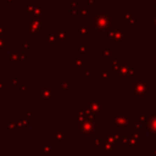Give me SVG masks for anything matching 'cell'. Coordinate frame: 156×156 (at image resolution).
<instances>
[{"instance_id":"6da1fadb","label":"cell","mask_w":156,"mask_h":156,"mask_svg":"<svg viewBox=\"0 0 156 156\" xmlns=\"http://www.w3.org/2000/svg\"><path fill=\"white\" fill-rule=\"evenodd\" d=\"M57 85L52 84H37L35 85V101L43 107H50L54 101H57Z\"/></svg>"},{"instance_id":"7a4b0ae2","label":"cell","mask_w":156,"mask_h":156,"mask_svg":"<svg viewBox=\"0 0 156 156\" xmlns=\"http://www.w3.org/2000/svg\"><path fill=\"white\" fill-rule=\"evenodd\" d=\"M129 94L134 96L135 101H145L147 96L152 95L151 79H136L129 84Z\"/></svg>"},{"instance_id":"3957f363","label":"cell","mask_w":156,"mask_h":156,"mask_svg":"<svg viewBox=\"0 0 156 156\" xmlns=\"http://www.w3.org/2000/svg\"><path fill=\"white\" fill-rule=\"evenodd\" d=\"M84 102H85V108L94 118H100L102 113L107 112L108 110V104L105 100H102L101 96L98 95H93V96L87 95Z\"/></svg>"},{"instance_id":"277c9868","label":"cell","mask_w":156,"mask_h":156,"mask_svg":"<svg viewBox=\"0 0 156 156\" xmlns=\"http://www.w3.org/2000/svg\"><path fill=\"white\" fill-rule=\"evenodd\" d=\"M96 130V122L95 118H90L87 121H82L78 122L76 121V126H74V133L77 135H79V138L82 140H88L91 139L94 133Z\"/></svg>"},{"instance_id":"5b68a950","label":"cell","mask_w":156,"mask_h":156,"mask_svg":"<svg viewBox=\"0 0 156 156\" xmlns=\"http://www.w3.org/2000/svg\"><path fill=\"white\" fill-rule=\"evenodd\" d=\"M30 119L26 116L23 118H9L6 123H2V129H7L9 134H22L29 126Z\"/></svg>"},{"instance_id":"8992f818","label":"cell","mask_w":156,"mask_h":156,"mask_svg":"<svg viewBox=\"0 0 156 156\" xmlns=\"http://www.w3.org/2000/svg\"><path fill=\"white\" fill-rule=\"evenodd\" d=\"M108 41L111 45H128L129 44L128 30L121 26L111 27L108 32Z\"/></svg>"},{"instance_id":"52a82bcc","label":"cell","mask_w":156,"mask_h":156,"mask_svg":"<svg viewBox=\"0 0 156 156\" xmlns=\"http://www.w3.org/2000/svg\"><path fill=\"white\" fill-rule=\"evenodd\" d=\"M130 113L129 112H115L112 115V118H108L107 122L108 123H112L113 127H117V128H126L129 126L130 123Z\"/></svg>"},{"instance_id":"ba28073f","label":"cell","mask_w":156,"mask_h":156,"mask_svg":"<svg viewBox=\"0 0 156 156\" xmlns=\"http://www.w3.org/2000/svg\"><path fill=\"white\" fill-rule=\"evenodd\" d=\"M140 138L138 135L134 134H124L123 139H122V144H123V149L124 151H139L140 150Z\"/></svg>"},{"instance_id":"9c48e42d","label":"cell","mask_w":156,"mask_h":156,"mask_svg":"<svg viewBox=\"0 0 156 156\" xmlns=\"http://www.w3.org/2000/svg\"><path fill=\"white\" fill-rule=\"evenodd\" d=\"M58 144L55 140H41L40 141V156H50L52 152L57 151L58 149Z\"/></svg>"},{"instance_id":"30bf717a","label":"cell","mask_w":156,"mask_h":156,"mask_svg":"<svg viewBox=\"0 0 156 156\" xmlns=\"http://www.w3.org/2000/svg\"><path fill=\"white\" fill-rule=\"evenodd\" d=\"M150 117H151L150 112H135L134 117L132 118V122L135 126H138L140 129H144V128H146Z\"/></svg>"},{"instance_id":"8fae6325","label":"cell","mask_w":156,"mask_h":156,"mask_svg":"<svg viewBox=\"0 0 156 156\" xmlns=\"http://www.w3.org/2000/svg\"><path fill=\"white\" fill-rule=\"evenodd\" d=\"M129 58L128 57H118V58H112L110 62H108V68H107V71H108V74H110V78L111 79H115V74L117 73V71L121 68V66L126 62V61H128Z\"/></svg>"},{"instance_id":"7c38bea8","label":"cell","mask_w":156,"mask_h":156,"mask_svg":"<svg viewBox=\"0 0 156 156\" xmlns=\"http://www.w3.org/2000/svg\"><path fill=\"white\" fill-rule=\"evenodd\" d=\"M110 18H111L110 16H101V15L98 16V18L94 22V27H95L98 33H101V32H105V30L108 29V27L111 26L110 24Z\"/></svg>"},{"instance_id":"4fadbf2b","label":"cell","mask_w":156,"mask_h":156,"mask_svg":"<svg viewBox=\"0 0 156 156\" xmlns=\"http://www.w3.org/2000/svg\"><path fill=\"white\" fill-rule=\"evenodd\" d=\"M57 88L62 91L65 96H68L72 90H74V80L73 79H58Z\"/></svg>"},{"instance_id":"5bb4252c","label":"cell","mask_w":156,"mask_h":156,"mask_svg":"<svg viewBox=\"0 0 156 156\" xmlns=\"http://www.w3.org/2000/svg\"><path fill=\"white\" fill-rule=\"evenodd\" d=\"M69 67L76 72V73H79L82 69H84L85 67V60L83 56H78L76 55L74 57H69Z\"/></svg>"},{"instance_id":"9a60e30c","label":"cell","mask_w":156,"mask_h":156,"mask_svg":"<svg viewBox=\"0 0 156 156\" xmlns=\"http://www.w3.org/2000/svg\"><path fill=\"white\" fill-rule=\"evenodd\" d=\"M52 135H54V140L58 145H61L65 140L68 139L69 132H68V129H52Z\"/></svg>"},{"instance_id":"2e32d148","label":"cell","mask_w":156,"mask_h":156,"mask_svg":"<svg viewBox=\"0 0 156 156\" xmlns=\"http://www.w3.org/2000/svg\"><path fill=\"white\" fill-rule=\"evenodd\" d=\"M74 113H76V117H77V121L78 122H82V121H87V119H90V118H94L85 107H80V106H77L74 108Z\"/></svg>"},{"instance_id":"e0dca14e","label":"cell","mask_w":156,"mask_h":156,"mask_svg":"<svg viewBox=\"0 0 156 156\" xmlns=\"http://www.w3.org/2000/svg\"><path fill=\"white\" fill-rule=\"evenodd\" d=\"M113 58V50H112V45H106L102 48L101 50V60L104 62H110Z\"/></svg>"},{"instance_id":"ac0fdd59","label":"cell","mask_w":156,"mask_h":156,"mask_svg":"<svg viewBox=\"0 0 156 156\" xmlns=\"http://www.w3.org/2000/svg\"><path fill=\"white\" fill-rule=\"evenodd\" d=\"M111 135L113 138V140L119 145L122 143V139L124 136V133H123V129L122 128H117V127H113L111 129Z\"/></svg>"},{"instance_id":"d6986e66","label":"cell","mask_w":156,"mask_h":156,"mask_svg":"<svg viewBox=\"0 0 156 156\" xmlns=\"http://www.w3.org/2000/svg\"><path fill=\"white\" fill-rule=\"evenodd\" d=\"M146 130L151 135H156V113H151V117L147 122Z\"/></svg>"},{"instance_id":"ffe728a7","label":"cell","mask_w":156,"mask_h":156,"mask_svg":"<svg viewBox=\"0 0 156 156\" xmlns=\"http://www.w3.org/2000/svg\"><path fill=\"white\" fill-rule=\"evenodd\" d=\"M56 44L58 45H67V30H56Z\"/></svg>"},{"instance_id":"44dd1931","label":"cell","mask_w":156,"mask_h":156,"mask_svg":"<svg viewBox=\"0 0 156 156\" xmlns=\"http://www.w3.org/2000/svg\"><path fill=\"white\" fill-rule=\"evenodd\" d=\"M96 78L100 79L102 82V84H107L108 80L111 79L110 78V74H108V71L107 69H101V68H98L96 69Z\"/></svg>"},{"instance_id":"7402d4cb","label":"cell","mask_w":156,"mask_h":156,"mask_svg":"<svg viewBox=\"0 0 156 156\" xmlns=\"http://www.w3.org/2000/svg\"><path fill=\"white\" fill-rule=\"evenodd\" d=\"M74 52H76V55H78V56L87 57V56L90 55V48L87 46V45H84V44H82V45H78V46L74 48Z\"/></svg>"},{"instance_id":"603a6c76","label":"cell","mask_w":156,"mask_h":156,"mask_svg":"<svg viewBox=\"0 0 156 156\" xmlns=\"http://www.w3.org/2000/svg\"><path fill=\"white\" fill-rule=\"evenodd\" d=\"M18 73H15L13 74V77H12V79H9V88H12L13 90H17L18 89V87H20V84H18Z\"/></svg>"},{"instance_id":"cb8c5ba5","label":"cell","mask_w":156,"mask_h":156,"mask_svg":"<svg viewBox=\"0 0 156 156\" xmlns=\"http://www.w3.org/2000/svg\"><path fill=\"white\" fill-rule=\"evenodd\" d=\"M17 91H18V94H20L21 96H29V94H30L28 84H20Z\"/></svg>"},{"instance_id":"d4e9b609","label":"cell","mask_w":156,"mask_h":156,"mask_svg":"<svg viewBox=\"0 0 156 156\" xmlns=\"http://www.w3.org/2000/svg\"><path fill=\"white\" fill-rule=\"evenodd\" d=\"M9 62L13 65V67H17L18 63H20V56L17 52H11L9 55Z\"/></svg>"},{"instance_id":"484cf974","label":"cell","mask_w":156,"mask_h":156,"mask_svg":"<svg viewBox=\"0 0 156 156\" xmlns=\"http://www.w3.org/2000/svg\"><path fill=\"white\" fill-rule=\"evenodd\" d=\"M150 15H151V23L147 22V27L151 28L154 34H156V13H150Z\"/></svg>"},{"instance_id":"4316f807","label":"cell","mask_w":156,"mask_h":156,"mask_svg":"<svg viewBox=\"0 0 156 156\" xmlns=\"http://www.w3.org/2000/svg\"><path fill=\"white\" fill-rule=\"evenodd\" d=\"M78 74H79L80 79H90V78H91V71H90V69H87V68L82 69Z\"/></svg>"},{"instance_id":"83f0119b","label":"cell","mask_w":156,"mask_h":156,"mask_svg":"<svg viewBox=\"0 0 156 156\" xmlns=\"http://www.w3.org/2000/svg\"><path fill=\"white\" fill-rule=\"evenodd\" d=\"M9 88V79H2L0 80V96L2 95V93Z\"/></svg>"},{"instance_id":"f1b7e54d","label":"cell","mask_w":156,"mask_h":156,"mask_svg":"<svg viewBox=\"0 0 156 156\" xmlns=\"http://www.w3.org/2000/svg\"><path fill=\"white\" fill-rule=\"evenodd\" d=\"M152 67L156 68V46H152Z\"/></svg>"},{"instance_id":"f546056e","label":"cell","mask_w":156,"mask_h":156,"mask_svg":"<svg viewBox=\"0 0 156 156\" xmlns=\"http://www.w3.org/2000/svg\"><path fill=\"white\" fill-rule=\"evenodd\" d=\"M6 48H7V45H6V39H4V38H0V50H6Z\"/></svg>"},{"instance_id":"4dcf8cb0","label":"cell","mask_w":156,"mask_h":156,"mask_svg":"<svg viewBox=\"0 0 156 156\" xmlns=\"http://www.w3.org/2000/svg\"><path fill=\"white\" fill-rule=\"evenodd\" d=\"M24 113H26L24 116H26L27 118H29V119H30V118L34 116V113H33V112H32V111H30L28 107H26V108H24Z\"/></svg>"},{"instance_id":"1f68e13d","label":"cell","mask_w":156,"mask_h":156,"mask_svg":"<svg viewBox=\"0 0 156 156\" xmlns=\"http://www.w3.org/2000/svg\"><path fill=\"white\" fill-rule=\"evenodd\" d=\"M151 156H156V145L151 147Z\"/></svg>"}]
</instances>
